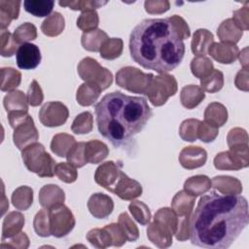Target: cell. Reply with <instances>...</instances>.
I'll return each mask as SVG.
<instances>
[{"instance_id": "1", "label": "cell", "mask_w": 249, "mask_h": 249, "mask_svg": "<svg viewBox=\"0 0 249 249\" xmlns=\"http://www.w3.org/2000/svg\"><path fill=\"white\" fill-rule=\"evenodd\" d=\"M249 222L247 199L238 195L202 196L190 223V238L194 245L229 248Z\"/></svg>"}, {"instance_id": "2", "label": "cell", "mask_w": 249, "mask_h": 249, "mask_svg": "<svg viewBox=\"0 0 249 249\" xmlns=\"http://www.w3.org/2000/svg\"><path fill=\"white\" fill-rule=\"evenodd\" d=\"M129 52L142 67L164 74L181 63L185 44L167 18H146L132 29Z\"/></svg>"}, {"instance_id": "3", "label": "cell", "mask_w": 249, "mask_h": 249, "mask_svg": "<svg viewBox=\"0 0 249 249\" xmlns=\"http://www.w3.org/2000/svg\"><path fill=\"white\" fill-rule=\"evenodd\" d=\"M152 115L145 98L121 91L107 93L95 105L98 131L116 148L128 146Z\"/></svg>"}, {"instance_id": "4", "label": "cell", "mask_w": 249, "mask_h": 249, "mask_svg": "<svg viewBox=\"0 0 249 249\" xmlns=\"http://www.w3.org/2000/svg\"><path fill=\"white\" fill-rule=\"evenodd\" d=\"M177 227L178 218L174 211L162 207L156 212L153 222L148 226L147 236L156 246L167 248L172 244V235H175Z\"/></svg>"}, {"instance_id": "5", "label": "cell", "mask_w": 249, "mask_h": 249, "mask_svg": "<svg viewBox=\"0 0 249 249\" xmlns=\"http://www.w3.org/2000/svg\"><path fill=\"white\" fill-rule=\"evenodd\" d=\"M21 158L26 168L39 177H53L56 166L55 160L40 143H32L21 150Z\"/></svg>"}, {"instance_id": "6", "label": "cell", "mask_w": 249, "mask_h": 249, "mask_svg": "<svg viewBox=\"0 0 249 249\" xmlns=\"http://www.w3.org/2000/svg\"><path fill=\"white\" fill-rule=\"evenodd\" d=\"M8 119L11 126L14 128V143L18 150H23L28 145L37 142L39 133L33 119L27 112L8 113Z\"/></svg>"}, {"instance_id": "7", "label": "cell", "mask_w": 249, "mask_h": 249, "mask_svg": "<svg viewBox=\"0 0 249 249\" xmlns=\"http://www.w3.org/2000/svg\"><path fill=\"white\" fill-rule=\"evenodd\" d=\"M78 74L85 83L97 86L101 90L108 89L113 83V75L91 57L83 58L77 67Z\"/></svg>"}, {"instance_id": "8", "label": "cell", "mask_w": 249, "mask_h": 249, "mask_svg": "<svg viewBox=\"0 0 249 249\" xmlns=\"http://www.w3.org/2000/svg\"><path fill=\"white\" fill-rule=\"evenodd\" d=\"M153 78L154 75L151 73H144L136 67L125 66L117 72L116 83L119 87L128 91L145 94Z\"/></svg>"}, {"instance_id": "9", "label": "cell", "mask_w": 249, "mask_h": 249, "mask_svg": "<svg viewBox=\"0 0 249 249\" xmlns=\"http://www.w3.org/2000/svg\"><path fill=\"white\" fill-rule=\"evenodd\" d=\"M177 81L172 75L166 73L154 76L153 81L147 89L145 95L154 106H161L165 104L170 96L177 92Z\"/></svg>"}, {"instance_id": "10", "label": "cell", "mask_w": 249, "mask_h": 249, "mask_svg": "<svg viewBox=\"0 0 249 249\" xmlns=\"http://www.w3.org/2000/svg\"><path fill=\"white\" fill-rule=\"evenodd\" d=\"M51 234L55 237L67 235L75 227V218L71 210L63 203L49 209Z\"/></svg>"}, {"instance_id": "11", "label": "cell", "mask_w": 249, "mask_h": 249, "mask_svg": "<svg viewBox=\"0 0 249 249\" xmlns=\"http://www.w3.org/2000/svg\"><path fill=\"white\" fill-rule=\"evenodd\" d=\"M68 116V108L59 101L47 102L39 111L40 122L48 127L62 125L67 121Z\"/></svg>"}, {"instance_id": "12", "label": "cell", "mask_w": 249, "mask_h": 249, "mask_svg": "<svg viewBox=\"0 0 249 249\" xmlns=\"http://www.w3.org/2000/svg\"><path fill=\"white\" fill-rule=\"evenodd\" d=\"M121 167V163H117L113 160L101 163L95 170L94 181L99 186L111 192L121 173L123 172Z\"/></svg>"}, {"instance_id": "13", "label": "cell", "mask_w": 249, "mask_h": 249, "mask_svg": "<svg viewBox=\"0 0 249 249\" xmlns=\"http://www.w3.org/2000/svg\"><path fill=\"white\" fill-rule=\"evenodd\" d=\"M142 186L139 182L129 178L124 172H122L111 193L117 195L124 200H132L142 195Z\"/></svg>"}, {"instance_id": "14", "label": "cell", "mask_w": 249, "mask_h": 249, "mask_svg": "<svg viewBox=\"0 0 249 249\" xmlns=\"http://www.w3.org/2000/svg\"><path fill=\"white\" fill-rule=\"evenodd\" d=\"M41 52L35 44L26 43L20 45L16 53L18 68L29 70L36 68L41 62Z\"/></svg>"}, {"instance_id": "15", "label": "cell", "mask_w": 249, "mask_h": 249, "mask_svg": "<svg viewBox=\"0 0 249 249\" xmlns=\"http://www.w3.org/2000/svg\"><path fill=\"white\" fill-rule=\"evenodd\" d=\"M87 205L90 214L97 219L107 218L114 209L113 199L109 196L102 193H95L91 195Z\"/></svg>"}, {"instance_id": "16", "label": "cell", "mask_w": 249, "mask_h": 249, "mask_svg": "<svg viewBox=\"0 0 249 249\" xmlns=\"http://www.w3.org/2000/svg\"><path fill=\"white\" fill-rule=\"evenodd\" d=\"M206 151L199 146L185 147L179 154V162L186 169H195L205 164Z\"/></svg>"}, {"instance_id": "17", "label": "cell", "mask_w": 249, "mask_h": 249, "mask_svg": "<svg viewBox=\"0 0 249 249\" xmlns=\"http://www.w3.org/2000/svg\"><path fill=\"white\" fill-rule=\"evenodd\" d=\"M239 50L235 44L220 42L213 43L208 49V54L216 61L223 64H231L238 57Z\"/></svg>"}, {"instance_id": "18", "label": "cell", "mask_w": 249, "mask_h": 249, "mask_svg": "<svg viewBox=\"0 0 249 249\" xmlns=\"http://www.w3.org/2000/svg\"><path fill=\"white\" fill-rule=\"evenodd\" d=\"M196 196L187 192L179 191L171 200V209L178 219H190L194 210Z\"/></svg>"}, {"instance_id": "19", "label": "cell", "mask_w": 249, "mask_h": 249, "mask_svg": "<svg viewBox=\"0 0 249 249\" xmlns=\"http://www.w3.org/2000/svg\"><path fill=\"white\" fill-rule=\"evenodd\" d=\"M64 200V191L56 185L48 184L42 187L39 191V202L44 208L51 209L58 204L63 203Z\"/></svg>"}, {"instance_id": "20", "label": "cell", "mask_w": 249, "mask_h": 249, "mask_svg": "<svg viewBox=\"0 0 249 249\" xmlns=\"http://www.w3.org/2000/svg\"><path fill=\"white\" fill-rule=\"evenodd\" d=\"M214 43L213 34L204 28L195 31L191 43V49L196 56H205L208 53L209 47Z\"/></svg>"}, {"instance_id": "21", "label": "cell", "mask_w": 249, "mask_h": 249, "mask_svg": "<svg viewBox=\"0 0 249 249\" xmlns=\"http://www.w3.org/2000/svg\"><path fill=\"white\" fill-rule=\"evenodd\" d=\"M211 187L223 195H239L242 192L241 182L228 175H219L212 178Z\"/></svg>"}, {"instance_id": "22", "label": "cell", "mask_w": 249, "mask_h": 249, "mask_svg": "<svg viewBox=\"0 0 249 249\" xmlns=\"http://www.w3.org/2000/svg\"><path fill=\"white\" fill-rule=\"evenodd\" d=\"M24 216L18 211H12L7 214L2 224V240L13 237L20 232L24 226Z\"/></svg>"}, {"instance_id": "23", "label": "cell", "mask_w": 249, "mask_h": 249, "mask_svg": "<svg viewBox=\"0 0 249 249\" xmlns=\"http://www.w3.org/2000/svg\"><path fill=\"white\" fill-rule=\"evenodd\" d=\"M228 121L227 108L219 102H212L207 105L204 111V122L212 126H223Z\"/></svg>"}, {"instance_id": "24", "label": "cell", "mask_w": 249, "mask_h": 249, "mask_svg": "<svg viewBox=\"0 0 249 249\" xmlns=\"http://www.w3.org/2000/svg\"><path fill=\"white\" fill-rule=\"evenodd\" d=\"M205 98V93L199 86H185L180 92V101L187 109H194Z\"/></svg>"}, {"instance_id": "25", "label": "cell", "mask_w": 249, "mask_h": 249, "mask_svg": "<svg viewBox=\"0 0 249 249\" xmlns=\"http://www.w3.org/2000/svg\"><path fill=\"white\" fill-rule=\"evenodd\" d=\"M3 105L8 113L11 112H27L28 101L23 91L15 89L5 95Z\"/></svg>"}, {"instance_id": "26", "label": "cell", "mask_w": 249, "mask_h": 249, "mask_svg": "<svg viewBox=\"0 0 249 249\" xmlns=\"http://www.w3.org/2000/svg\"><path fill=\"white\" fill-rule=\"evenodd\" d=\"M109 155L108 146L100 140H90L86 143L85 156L88 162L95 164L101 162Z\"/></svg>"}, {"instance_id": "27", "label": "cell", "mask_w": 249, "mask_h": 249, "mask_svg": "<svg viewBox=\"0 0 249 249\" xmlns=\"http://www.w3.org/2000/svg\"><path fill=\"white\" fill-rule=\"evenodd\" d=\"M217 35L221 42L236 44L241 39L243 31L236 26L232 18H227L220 23L217 29Z\"/></svg>"}, {"instance_id": "28", "label": "cell", "mask_w": 249, "mask_h": 249, "mask_svg": "<svg viewBox=\"0 0 249 249\" xmlns=\"http://www.w3.org/2000/svg\"><path fill=\"white\" fill-rule=\"evenodd\" d=\"M20 1L1 0L0 1V26L1 30L7 28L13 19H17L19 14Z\"/></svg>"}, {"instance_id": "29", "label": "cell", "mask_w": 249, "mask_h": 249, "mask_svg": "<svg viewBox=\"0 0 249 249\" xmlns=\"http://www.w3.org/2000/svg\"><path fill=\"white\" fill-rule=\"evenodd\" d=\"M211 188V180L206 175H195L188 178L184 183V191L197 196L205 194Z\"/></svg>"}, {"instance_id": "30", "label": "cell", "mask_w": 249, "mask_h": 249, "mask_svg": "<svg viewBox=\"0 0 249 249\" xmlns=\"http://www.w3.org/2000/svg\"><path fill=\"white\" fill-rule=\"evenodd\" d=\"M108 39V35L101 29H94L84 32L81 37V43L85 50L89 52H99L103 43Z\"/></svg>"}, {"instance_id": "31", "label": "cell", "mask_w": 249, "mask_h": 249, "mask_svg": "<svg viewBox=\"0 0 249 249\" xmlns=\"http://www.w3.org/2000/svg\"><path fill=\"white\" fill-rule=\"evenodd\" d=\"M65 26L63 16L58 12L52 13L47 17L41 24L42 32L50 37H54L62 33Z\"/></svg>"}, {"instance_id": "32", "label": "cell", "mask_w": 249, "mask_h": 249, "mask_svg": "<svg viewBox=\"0 0 249 249\" xmlns=\"http://www.w3.org/2000/svg\"><path fill=\"white\" fill-rule=\"evenodd\" d=\"M101 91L102 90L97 86L84 83L77 89V102L82 106H90L98 99Z\"/></svg>"}, {"instance_id": "33", "label": "cell", "mask_w": 249, "mask_h": 249, "mask_svg": "<svg viewBox=\"0 0 249 249\" xmlns=\"http://www.w3.org/2000/svg\"><path fill=\"white\" fill-rule=\"evenodd\" d=\"M76 143L74 136L67 133L55 134L51 142V150L57 157H66L70 149Z\"/></svg>"}, {"instance_id": "34", "label": "cell", "mask_w": 249, "mask_h": 249, "mask_svg": "<svg viewBox=\"0 0 249 249\" xmlns=\"http://www.w3.org/2000/svg\"><path fill=\"white\" fill-rule=\"evenodd\" d=\"M11 199L18 210H27L33 202V190L28 186H20L13 192Z\"/></svg>"}, {"instance_id": "35", "label": "cell", "mask_w": 249, "mask_h": 249, "mask_svg": "<svg viewBox=\"0 0 249 249\" xmlns=\"http://www.w3.org/2000/svg\"><path fill=\"white\" fill-rule=\"evenodd\" d=\"M54 6L53 1L48 0H25L23 2L24 10L38 18L49 17Z\"/></svg>"}, {"instance_id": "36", "label": "cell", "mask_w": 249, "mask_h": 249, "mask_svg": "<svg viewBox=\"0 0 249 249\" xmlns=\"http://www.w3.org/2000/svg\"><path fill=\"white\" fill-rule=\"evenodd\" d=\"M21 82V74L19 71L12 67L1 68V86L2 91L15 90Z\"/></svg>"}, {"instance_id": "37", "label": "cell", "mask_w": 249, "mask_h": 249, "mask_svg": "<svg viewBox=\"0 0 249 249\" xmlns=\"http://www.w3.org/2000/svg\"><path fill=\"white\" fill-rule=\"evenodd\" d=\"M124 42L121 38H108L100 48V56L104 59H115L123 53Z\"/></svg>"}, {"instance_id": "38", "label": "cell", "mask_w": 249, "mask_h": 249, "mask_svg": "<svg viewBox=\"0 0 249 249\" xmlns=\"http://www.w3.org/2000/svg\"><path fill=\"white\" fill-rule=\"evenodd\" d=\"M224 86V75L218 69L213 71L206 77L200 79V88L203 91L214 93L219 91Z\"/></svg>"}, {"instance_id": "39", "label": "cell", "mask_w": 249, "mask_h": 249, "mask_svg": "<svg viewBox=\"0 0 249 249\" xmlns=\"http://www.w3.org/2000/svg\"><path fill=\"white\" fill-rule=\"evenodd\" d=\"M214 166L219 170H239L243 168L230 151L217 154L214 158Z\"/></svg>"}, {"instance_id": "40", "label": "cell", "mask_w": 249, "mask_h": 249, "mask_svg": "<svg viewBox=\"0 0 249 249\" xmlns=\"http://www.w3.org/2000/svg\"><path fill=\"white\" fill-rule=\"evenodd\" d=\"M87 240L93 246L99 249H104L112 245V239L109 232L103 229H92L86 235Z\"/></svg>"}, {"instance_id": "41", "label": "cell", "mask_w": 249, "mask_h": 249, "mask_svg": "<svg viewBox=\"0 0 249 249\" xmlns=\"http://www.w3.org/2000/svg\"><path fill=\"white\" fill-rule=\"evenodd\" d=\"M33 227L35 232L42 237H48L51 234V224L49 209L44 208L39 210L33 220Z\"/></svg>"}, {"instance_id": "42", "label": "cell", "mask_w": 249, "mask_h": 249, "mask_svg": "<svg viewBox=\"0 0 249 249\" xmlns=\"http://www.w3.org/2000/svg\"><path fill=\"white\" fill-rule=\"evenodd\" d=\"M192 74L199 79H202L209 75L213 71V62L209 57L196 56L191 61Z\"/></svg>"}, {"instance_id": "43", "label": "cell", "mask_w": 249, "mask_h": 249, "mask_svg": "<svg viewBox=\"0 0 249 249\" xmlns=\"http://www.w3.org/2000/svg\"><path fill=\"white\" fill-rule=\"evenodd\" d=\"M13 37L18 45L26 44L37 38V28L31 22H24L16 28Z\"/></svg>"}, {"instance_id": "44", "label": "cell", "mask_w": 249, "mask_h": 249, "mask_svg": "<svg viewBox=\"0 0 249 249\" xmlns=\"http://www.w3.org/2000/svg\"><path fill=\"white\" fill-rule=\"evenodd\" d=\"M92 127H93V118L91 113L88 111L83 112L78 116H76L71 125L72 131L76 134L89 133L92 130Z\"/></svg>"}, {"instance_id": "45", "label": "cell", "mask_w": 249, "mask_h": 249, "mask_svg": "<svg viewBox=\"0 0 249 249\" xmlns=\"http://www.w3.org/2000/svg\"><path fill=\"white\" fill-rule=\"evenodd\" d=\"M128 209L132 217L141 225H148L151 221V211L144 202L139 200L131 201L128 205Z\"/></svg>"}, {"instance_id": "46", "label": "cell", "mask_w": 249, "mask_h": 249, "mask_svg": "<svg viewBox=\"0 0 249 249\" xmlns=\"http://www.w3.org/2000/svg\"><path fill=\"white\" fill-rule=\"evenodd\" d=\"M200 121L197 119H187L179 127V135L184 141L194 142L197 139V128Z\"/></svg>"}, {"instance_id": "47", "label": "cell", "mask_w": 249, "mask_h": 249, "mask_svg": "<svg viewBox=\"0 0 249 249\" xmlns=\"http://www.w3.org/2000/svg\"><path fill=\"white\" fill-rule=\"evenodd\" d=\"M119 225L122 227L124 235L126 237V240L130 242H134L139 237V231L134 222L131 220V218L128 216L126 212H123L120 214L118 219Z\"/></svg>"}, {"instance_id": "48", "label": "cell", "mask_w": 249, "mask_h": 249, "mask_svg": "<svg viewBox=\"0 0 249 249\" xmlns=\"http://www.w3.org/2000/svg\"><path fill=\"white\" fill-rule=\"evenodd\" d=\"M58 4L62 7H67L74 11H90L102 7L107 4V1L97 0H78V1H59Z\"/></svg>"}, {"instance_id": "49", "label": "cell", "mask_w": 249, "mask_h": 249, "mask_svg": "<svg viewBox=\"0 0 249 249\" xmlns=\"http://www.w3.org/2000/svg\"><path fill=\"white\" fill-rule=\"evenodd\" d=\"M99 24V17L96 11L90 10L82 12L77 19V26L84 32L96 29Z\"/></svg>"}, {"instance_id": "50", "label": "cell", "mask_w": 249, "mask_h": 249, "mask_svg": "<svg viewBox=\"0 0 249 249\" xmlns=\"http://www.w3.org/2000/svg\"><path fill=\"white\" fill-rule=\"evenodd\" d=\"M19 47L15 41L13 34L8 30H1L0 33V53L4 57H11L16 53V51Z\"/></svg>"}, {"instance_id": "51", "label": "cell", "mask_w": 249, "mask_h": 249, "mask_svg": "<svg viewBox=\"0 0 249 249\" xmlns=\"http://www.w3.org/2000/svg\"><path fill=\"white\" fill-rule=\"evenodd\" d=\"M85 142H76L68 152L66 159L69 163L75 167H82L88 163L85 156Z\"/></svg>"}, {"instance_id": "52", "label": "cell", "mask_w": 249, "mask_h": 249, "mask_svg": "<svg viewBox=\"0 0 249 249\" xmlns=\"http://www.w3.org/2000/svg\"><path fill=\"white\" fill-rule=\"evenodd\" d=\"M54 174L59 180L67 184L75 182L78 178V171L76 167L69 162L57 163L54 169Z\"/></svg>"}, {"instance_id": "53", "label": "cell", "mask_w": 249, "mask_h": 249, "mask_svg": "<svg viewBox=\"0 0 249 249\" xmlns=\"http://www.w3.org/2000/svg\"><path fill=\"white\" fill-rule=\"evenodd\" d=\"M229 147L248 145V134L245 129L240 127L231 128L227 136Z\"/></svg>"}, {"instance_id": "54", "label": "cell", "mask_w": 249, "mask_h": 249, "mask_svg": "<svg viewBox=\"0 0 249 249\" xmlns=\"http://www.w3.org/2000/svg\"><path fill=\"white\" fill-rule=\"evenodd\" d=\"M219 130L217 127L210 125L206 122H200L197 128V138L200 139L202 142L209 143L215 140L218 136Z\"/></svg>"}, {"instance_id": "55", "label": "cell", "mask_w": 249, "mask_h": 249, "mask_svg": "<svg viewBox=\"0 0 249 249\" xmlns=\"http://www.w3.org/2000/svg\"><path fill=\"white\" fill-rule=\"evenodd\" d=\"M26 97H27L28 104L33 107L39 106L43 102V99H44L43 90L36 80H33L31 82L29 89L27 90Z\"/></svg>"}, {"instance_id": "56", "label": "cell", "mask_w": 249, "mask_h": 249, "mask_svg": "<svg viewBox=\"0 0 249 249\" xmlns=\"http://www.w3.org/2000/svg\"><path fill=\"white\" fill-rule=\"evenodd\" d=\"M104 229L109 232L111 239H112V245L113 246H123L125 243L126 237L124 235V232L122 229V227L116 223H112L110 225H107L104 227Z\"/></svg>"}, {"instance_id": "57", "label": "cell", "mask_w": 249, "mask_h": 249, "mask_svg": "<svg viewBox=\"0 0 249 249\" xmlns=\"http://www.w3.org/2000/svg\"><path fill=\"white\" fill-rule=\"evenodd\" d=\"M167 19L171 22V24L174 27L176 33L178 34V36L182 40L187 39V38L190 37V35H191L190 27L182 17H180L178 15H174V16L169 17Z\"/></svg>"}, {"instance_id": "58", "label": "cell", "mask_w": 249, "mask_h": 249, "mask_svg": "<svg viewBox=\"0 0 249 249\" xmlns=\"http://www.w3.org/2000/svg\"><path fill=\"white\" fill-rule=\"evenodd\" d=\"M232 20L236 24L238 28L243 30L249 29V7L248 4L246 6L233 11L232 13Z\"/></svg>"}, {"instance_id": "59", "label": "cell", "mask_w": 249, "mask_h": 249, "mask_svg": "<svg viewBox=\"0 0 249 249\" xmlns=\"http://www.w3.org/2000/svg\"><path fill=\"white\" fill-rule=\"evenodd\" d=\"M144 7L149 14H162L170 8V3L166 0H147L144 2Z\"/></svg>"}, {"instance_id": "60", "label": "cell", "mask_w": 249, "mask_h": 249, "mask_svg": "<svg viewBox=\"0 0 249 249\" xmlns=\"http://www.w3.org/2000/svg\"><path fill=\"white\" fill-rule=\"evenodd\" d=\"M29 246V238L25 234V232H18V234L14 235L13 237L10 238L9 241H7V244L1 243V248H20V249H25L28 248Z\"/></svg>"}, {"instance_id": "61", "label": "cell", "mask_w": 249, "mask_h": 249, "mask_svg": "<svg viewBox=\"0 0 249 249\" xmlns=\"http://www.w3.org/2000/svg\"><path fill=\"white\" fill-rule=\"evenodd\" d=\"M234 84L238 89H241L243 91L249 90V72L248 69H240L234 80Z\"/></svg>"}, {"instance_id": "62", "label": "cell", "mask_w": 249, "mask_h": 249, "mask_svg": "<svg viewBox=\"0 0 249 249\" xmlns=\"http://www.w3.org/2000/svg\"><path fill=\"white\" fill-rule=\"evenodd\" d=\"M240 64L244 69H248V48H244L241 52L238 53V57Z\"/></svg>"}, {"instance_id": "63", "label": "cell", "mask_w": 249, "mask_h": 249, "mask_svg": "<svg viewBox=\"0 0 249 249\" xmlns=\"http://www.w3.org/2000/svg\"><path fill=\"white\" fill-rule=\"evenodd\" d=\"M9 208V201L6 200V196H5V193H4V185L2 186V211L1 214L4 215V213L6 212V210Z\"/></svg>"}]
</instances>
